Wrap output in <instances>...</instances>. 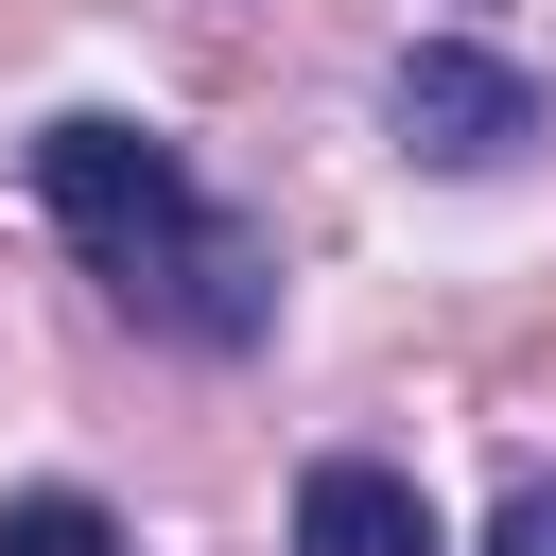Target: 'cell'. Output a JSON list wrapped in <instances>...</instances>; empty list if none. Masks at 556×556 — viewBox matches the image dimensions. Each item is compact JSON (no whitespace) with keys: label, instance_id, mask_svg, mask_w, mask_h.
I'll use <instances>...</instances> for the list:
<instances>
[{"label":"cell","instance_id":"1","mask_svg":"<svg viewBox=\"0 0 556 556\" xmlns=\"http://www.w3.org/2000/svg\"><path fill=\"white\" fill-rule=\"evenodd\" d=\"M35 208L70 226V261H87L139 330H174V348H261V330H278V243H261L174 139L70 104V122H35Z\"/></svg>","mask_w":556,"mask_h":556},{"label":"cell","instance_id":"2","mask_svg":"<svg viewBox=\"0 0 556 556\" xmlns=\"http://www.w3.org/2000/svg\"><path fill=\"white\" fill-rule=\"evenodd\" d=\"M382 122H400V156H434V174H504L556 104H539V70H504V52H452V35H417L400 70H382Z\"/></svg>","mask_w":556,"mask_h":556},{"label":"cell","instance_id":"3","mask_svg":"<svg viewBox=\"0 0 556 556\" xmlns=\"http://www.w3.org/2000/svg\"><path fill=\"white\" fill-rule=\"evenodd\" d=\"M295 556H452V539H434L417 469H382V452H330V469L295 486Z\"/></svg>","mask_w":556,"mask_h":556},{"label":"cell","instance_id":"4","mask_svg":"<svg viewBox=\"0 0 556 556\" xmlns=\"http://www.w3.org/2000/svg\"><path fill=\"white\" fill-rule=\"evenodd\" d=\"M0 556H122V521H104L87 486H17V504H0Z\"/></svg>","mask_w":556,"mask_h":556},{"label":"cell","instance_id":"5","mask_svg":"<svg viewBox=\"0 0 556 556\" xmlns=\"http://www.w3.org/2000/svg\"><path fill=\"white\" fill-rule=\"evenodd\" d=\"M486 556H556V469H521V486H504V521H486Z\"/></svg>","mask_w":556,"mask_h":556}]
</instances>
